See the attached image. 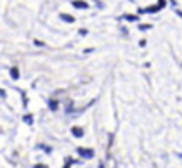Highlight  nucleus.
<instances>
[{"label": "nucleus", "instance_id": "8", "mask_svg": "<svg viewBox=\"0 0 182 168\" xmlns=\"http://www.w3.org/2000/svg\"><path fill=\"white\" fill-rule=\"evenodd\" d=\"M38 147H40V149H44L45 153H50V147H49V146H38Z\"/></svg>", "mask_w": 182, "mask_h": 168}, {"label": "nucleus", "instance_id": "5", "mask_svg": "<svg viewBox=\"0 0 182 168\" xmlns=\"http://www.w3.org/2000/svg\"><path fill=\"white\" fill-rule=\"evenodd\" d=\"M23 121H24V123H28V125H31V123H33V116H31V115H24Z\"/></svg>", "mask_w": 182, "mask_h": 168}, {"label": "nucleus", "instance_id": "9", "mask_svg": "<svg viewBox=\"0 0 182 168\" xmlns=\"http://www.w3.org/2000/svg\"><path fill=\"white\" fill-rule=\"evenodd\" d=\"M35 168H47V165H35Z\"/></svg>", "mask_w": 182, "mask_h": 168}, {"label": "nucleus", "instance_id": "3", "mask_svg": "<svg viewBox=\"0 0 182 168\" xmlns=\"http://www.w3.org/2000/svg\"><path fill=\"white\" fill-rule=\"evenodd\" d=\"M11 78L12 80H18L19 78V69H18V68H11Z\"/></svg>", "mask_w": 182, "mask_h": 168}, {"label": "nucleus", "instance_id": "1", "mask_svg": "<svg viewBox=\"0 0 182 168\" xmlns=\"http://www.w3.org/2000/svg\"><path fill=\"white\" fill-rule=\"evenodd\" d=\"M76 153L80 154L82 158H89V160H90V158H94V151L92 149H87V147H78Z\"/></svg>", "mask_w": 182, "mask_h": 168}, {"label": "nucleus", "instance_id": "4", "mask_svg": "<svg viewBox=\"0 0 182 168\" xmlns=\"http://www.w3.org/2000/svg\"><path fill=\"white\" fill-rule=\"evenodd\" d=\"M73 5H75V7H78V9H87V7H89V5L85 4V2H80V0L73 2Z\"/></svg>", "mask_w": 182, "mask_h": 168}, {"label": "nucleus", "instance_id": "7", "mask_svg": "<svg viewBox=\"0 0 182 168\" xmlns=\"http://www.w3.org/2000/svg\"><path fill=\"white\" fill-rule=\"evenodd\" d=\"M61 18H63L66 23H73V18H71V16H66V14H63V16H61Z\"/></svg>", "mask_w": 182, "mask_h": 168}, {"label": "nucleus", "instance_id": "6", "mask_svg": "<svg viewBox=\"0 0 182 168\" xmlns=\"http://www.w3.org/2000/svg\"><path fill=\"white\" fill-rule=\"evenodd\" d=\"M49 106H50L52 111H56V109H57V102L56 101H49Z\"/></svg>", "mask_w": 182, "mask_h": 168}, {"label": "nucleus", "instance_id": "2", "mask_svg": "<svg viewBox=\"0 0 182 168\" xmlns=\"http://www.w3.org/2000/svg\"><path fill=\"white\" fill-rule=\"evenodd\" d=\"M71 134H73L76 139L83 137V130H82V128H80V127H73V128H71Z\"/></svg>", "mask_w": 182, "mask_h": 168}, {"label": "nucleus", "instance_id": "10", "mask_svg": "<svg viewBox=\"0 0 182 168\" xmlns=\"http://www.w3.org/2000/svg\"><path fill=\"white\" fill-rule=\"evenodd\" d=\"M99 168H104V165H99Z\"/></svg>", "mask_w": 182, "mask_h": 168}]
</instances>
